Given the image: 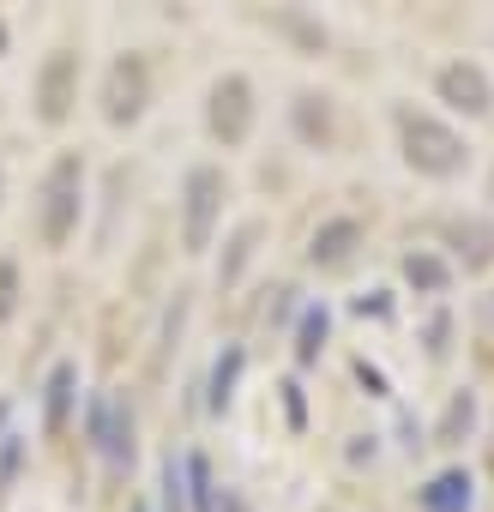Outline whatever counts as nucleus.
<instances>
[{
    "label": "nucleus",
    "mask_w": 494,
    "mask_h": 512,
    "mask_svg": "<svg viewBox=\"0 0 494 512\" xmlns=\"http://www.w3.org/2000/svg\"><path fill=\"white\" fill-rule=\"evenodd\" d=\"M458 506H470V482L464 476H440L428 488V512H458Z\"/></svg>",
    "instance_id": "f257e3e1"
},
{
    "label": "nucleus",
    "mask_w": 494,
    "mask_h": 512,
    "mask_svg": "<svg viewBox=\"0 0 494 512\" xmlns=\"http://www.w3.org/2000/svg\"><path fill=\"white\" fill-rule=\"evenodd\" d=\"M446 91H458V97H470V109H488V103H482L488 91H482V79H476V73H446Z\"/></svg>",
    "instance_id": "f03ea898"
},
{
    "label": "nucleus",
    "mask_w": 494,
    "mask_h": 512,
    "mask_svg": "<svg viewBox=\"0 0 494 512\" xmlns=\"http://www.w3.org/2000/svg\"><path fill=\"white\" fill-rule=\"evenodd\" d=\"M0 422H7V404H0Z\"/></svg>",
    "instance_id": "7ed1b4c3"
}]
</instances>
